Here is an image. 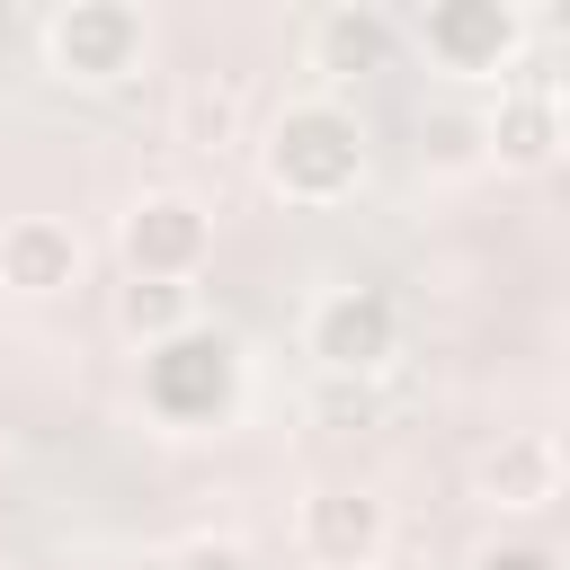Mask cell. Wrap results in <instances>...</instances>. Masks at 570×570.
I'll return each mask as SVG.
<instances>
[{
    "label": "cell",
    "mask_w": 570,
    "mask_h": 570,
    "mask_svg": "<svg viewBox=\"0 0 570 570\" xmlns=\"http://www.w3.org/2000/svg\"><path fill=\"white\" fill-rule=\"evenodd\" d=\"M196 249V205H142V223H134V258L151 267V285H178L169 267Z\"/></svg>",
    "instance_id": "cell-3"
},
{
    "label": "cell",
    "mask_w": 570,
    "mask_h": 570,
    "mask_svg": "<svg viewBox=\"0 0 570 570\" xmlns=\"http://www.w3.org/2000/svg\"><path fill=\"white\" fill-rule=\"evenodd\" d=\"M312 534H321V552H374V499H321Z\"/></svg>",
    "instance_id": "cell-5"
},
{
    "label": "cell",
    "mask_w": 570,
    "mask_h": 570,
    "mask_svg": "<svg viewBox=\"0 0 570 570\" xmlns=\"http://www.w3.org/2000/svg\"><path fill=\"white\" fill-rule=\"evenodd\" d=\"M178 570H249V561H240V552H232V543H196V552H187V561H178Z\"/></svg>",
    "instance_id": "cell-8"
},
{
    "label": "cell",
    "mask_w": 570,
    "mask_h": 570,
    "mask_svg": "<svg viewBox=\"0 0 570 570\" xmlns=\"http://www.w3.org/2000/svg\"><path fill=\"white\" fill-rule=\"evenodd\" d=\"M125 321H134V330H142V321H178V285H151V276H142V285L125 294Z\"/></svg>",
    "instance_id": "cell-6"
},
{
    "label": "cell",
    "mask_w": 570,
    "mask_h": 570,
    "mask_svg": "<svg viewBox=\"0 0 570 570\" xmlns=\"http://www.w3.org/2000/svg\"><path fill=\"white\" fill-rule=\"evenodd\" d=\"M330 53H383V27H374V18H365V27H356V18H330Z\"/></svg>",
    "instance_id": "cell-7"
},
{
    "label": "cell",
    "mask_w": 570,
    "mask_h": 570,
    "mask_svg": "<svg viewBox=\"0 0 570 570\" xmlns=\"http://www.w3.org/2000/svg\"><path fill=\"white\" fill-rule=\"evenodd\" d=\"M62 276H71V240H62V232H36V223H27V232L9 240V285H18V294H53Z\"/></svg>",
    "instance_id": "cell-4"
},
{
    "label": "cell",
    "mask_w": 570,
    "mask_h": 570,
    "mask_svg": "<svg viewBox=\"0 0 570 570\" xmlns=\"http://www.w3.org/2000/svg\"><path fill=\"white\" fill-rule=\"evenodd\" d=\"M552 481H561V463H552V445H543V436H517L508 454H490V463H481V490H490L499 508H543V499H552Z\"/></svg>",
    "instance_id": "cell-1"
},
{
    "label": "cell",
    "mask_w": 570,
    "mask_h": 570,
    "mask_svg": "<svg viewBox=\"0 0 570 570\" xmlns=\"http://www.w3.org/2000/svg\"><path fill=\"white\" fill-rule=\"evenodd\" d=\"M481 570H552V561H543V552H490Z\"/></svg>",
    "instance_id": "cell-9"
},
{
    "label": "cell",
    "mask_w": 570,
    "mask_h": 570,
    "mask_svg": "<svg viewBox=\"0 0 570 570\" xmlns=\"http://www.w3.org/2000/svg\"><path fill=\"white\" fill-rule=\"evenodd\" d=\"M383 338H392V312H383L374 294H365V303H330V321H321V356H330V365H374Z\"/></svg>",
    "instance_id": "cell-2"
}]
</instances>
